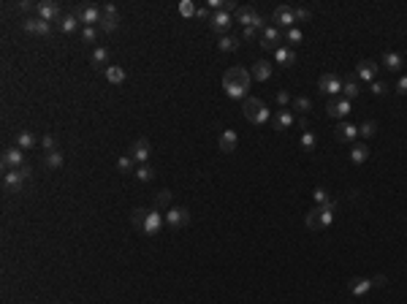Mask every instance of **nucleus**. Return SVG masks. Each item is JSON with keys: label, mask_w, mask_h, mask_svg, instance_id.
<instances>
[{"label": "nucleus", "mask_w": 407, "mask_h": 304, "mask_svg": "<svg viewBox=\"0 0 407 304\" xmlns=\"http://www.w3.org/2000/svg\"><path fill=\"white\" fill-rule=\"evenodd\" d=\"M274 60H277V65H293V63H296V52L288 49V46H277Z\"/></svg>", "instance_id": "nucleus-27"}, {"label": "nucleus", "mask_w": 407, "mask_h": 304, "mask_svg": "<svg viewBox=\"0 0 407 304\" xmlns=\"http://www.w3.org/2000/svg\"><path fill=\"white\" fill-rule=\"evenodd\" d=\"M293 122H296V117H293L290 109H280L277 117H274V130H288Z\"/></svg>", "instance_id": "nucleus-21"}, {"label": "nucleus", "mask_w": 407, "mask_h": 304, "mask_svg": "<svg viewBox=\"0 0 407 304\" xmlns=\"http://www.w3.org/2000/svg\"><path fill=\"white\" fill-rule=\"evenodd\" d=\"M280 27L277 25H272V27H266L263 30V38H261V46L263 49H272V52H277V44H280Z\"/></svg>", "instance_id": "nucleus-18"}, {"label": "nucleus", "mask_w": 407, "mask_h": 304, "mask_svg": "<svg viewBox=\"0 0 407 304\" xmlns=\"http://www.w3.org/2000/svg\"><path fill=\"white\" fill-rule=\"evenodd\" d=\"M196 11L198 8L193 6V0H182V3H179V14L182 16H196Z\"/></svg>", "instance_id": "nucleus-41"}, {"label": "nucleus", "mask_w": 407, "mask_h": 304, "mask_svg": "<svg viewBox=\"0 0 407 304\" xmlns=\"http://www.w3.org/2000/svg\"><path fill=\"white\" fill-rule=\"evenodd\" d=\"M109 49L106 46H98L95 52H92V65H95V71H106L109 68Z\"/></svg>", "instance_id": "nucleus-28"}, {"label": "nucleus", "mask_w": 407, "mask_h": 304, "mask_svg": "<svg viewBox=\"0 0 407 304\" xmlns=\"http://www.w3.org/2000/svg\"><path fill=\"white\" fill-rule=\"evenodd\" d=\"M369 288H372V280H366V277H353L350 280V293H353V296H364Z\"/></svg>", "instance_id": "nucleus-30"}, {"label": "nucleus", "mask_w": 407, "mask_h": 304, "mask_svg": "<svg viewBox=\"0 0 407 304\" xmlns=\"http://www.w3.org/2000/svg\"><path fill=\"white\" fill-rule=\"evenodd\" d=\"M318 90H320V95H331V98H337V95H342V79H339L337 73H323L318 79Z\"/></svg>", "instance_id": "nucleus-5"}, {"label": "nucleus", "mask_w": 407, "mask_h": 304, "mask_svg": "<svg viewBox=\"0 0 407 304\" xmlns=\"http://www.w3.org/2000/svg\"><path fill=\"white\" fill-rule=\"evenodd\" d=\"M30 177V166H22V168H11V171H3V190L8 196H20L22 187H25V179Z\"/></svg>", "instance_id": "nucleus-3"}, {"label": "nucleus", "mask_w": 407, "mask_h": 304, "mask_svg": "<svg viewBox=\"0 0 407 304\" xmlns=\"http://www.w3.org/2000/svg\"><path fill=\"white\" fill-rule=\"evenodd\" d=\"M334 209H337V201H328L326 204H318L312 212H307V228L309 231H320V228H328L331 223H334Z\"/></svg>", "instance_id": "nucleus-2"}, {"label": "nucleus", "mask_w": 407, "mask_h": 304, "mask_svg": "<svg viewBox=\"0 0 407 304\" xmlns=\"http://www.w3.org/2000/svg\"><path fill=\"white\" fill-rule=\"evenodd\" d=\"M236 22L244 25V27H261L263 19L253 6H242V8H236Z\"/></svg>", "instance_id": "nucleus-10"}, {"label": "nucleus", "mask_w": 407, "mask_h": 304, "mask_svg": "<svg viewBox=\"0 0 407 304\" xmlns=\"http://www.w3.org/2000/svg\"><path fill=\"white\" fill-rule=\"evenodd\" d=\"M63 152L60 149H54V152H46V158H44V163H46V168H60L63 166Z\"/></svg>", "instance_id": "nucleus-34"}, {"label": "nucleus", "mask_w": 407, "mask_h": 304, "mask_svg": "<svg viewBox=\"0 0 407 304\" xmlns=\"http://www.w3.org/2000/svg\"><path fill=\"white\" fill-rule=\"evenodd\" d=\"M136 179H139V182H152V179H155V171H152V166L141 163V166L136 168Z\"/></svg>", "instance_id": "nucleus-35"}, {"label": "nucleus", "mask_w": 407, "mask_h": 304, "mask_svg": "<svg viewBox=\"0 0 407 304\" xmlns=\"http://www.w3.org/2000/svg\"><path fill=\"white\" fill-rule=\"evenodd\" d=\"M35 14H38V19H44V22H54L57 19L60 22V6L52 3V0H44V3H35Z\"/></svg>", "instance_id": "nucleus-13"}, {"label": "nucleus", "mask_w": 407, "mask_h": 304, "mask_svg": "<svg viewBox=\"0 0 407 304\" xmlns=\"http://www.w3.org/2000/svg\"><path fill=\"white\" fill-rule=\"evenodd\" d=\"M290 103H293V109H299L301 114H307V111L312 109V101L307 98V95H296V98H293Z\"/></svg>", "instance_id": "nucleus-38"}, {"label": "nucleus", "mask_w": 407, "mask_h": 304, "mask_svg": "<svg viewBox=\"0 0 407 304\" xmlns=\"http://www.w3.org/2000/svg\"><path fill=\"white\" fill-rule=\"evenodd\" d=\"M255 33H258V27H244V38H247V41H253Z\"/></svg>", "instance_id": "nucleus-52"}, {"label": "nucleus", "mask_w": 407, "mask_h": 304, "mask_svg": "<svg viewBox=\"0 0 407 304\" xmlns=\"http://www.w3.org/2000/svg\"><path fill=\"white\" fill-rule=\"evenodd\" d=\"M334 136H337V141H353L358 136V128L350 125V122H339V128H337Z\"/></svg>", "instance_id": "nucleus-22"}, {"label": "nucleus", "mask_w": 407, "mask_h": 304, "mask_svg": "<svg viewBox=\"0 0 407 304\" xmlns=\"http://www.w3.org/2000/svg\"><path fill=\"white\" fill-rule=\"evenodd\" d=\"M315 144H318L315 133H309V130H304V136H301V149H304V152H312V149H315Z\"/></svg>", "instance_id": "nucleus-40"}, {"label": "nucleus", "mask_w": 407, "mask_h": 304, "mask_svg": "<svg viewBox=\"0 0 407 304\" xmlns=\"http://www.w3.org/2000/svg\"><path fill=\"white\" fill-rule=\"evenodd\" d=\"M293 16H296V22H307V19H309V8H293Z\"/></svg>", "instance_id": "nucleus-47"}, {"label": "nucleus", "mask_w": 407, "mask_h": 304, "mask_svg": "<svg viewBox=\"0 0 407 304\" xmlns=\"http://www.w3.org/2000/svg\"><path fill=\"white\" fill-rule=\"evenodd\" d=\"M385 282H388V280L383 277V274H377V277L372 280V285H377V288H383V285H385Z\"/></svg>", "instance_id": "nucleus-53"}, {"label": "nucleus", "mask_w": 407, "mask_h": 304, "mask_svg": "<svg viewBox=\"0 0 407 304\" xmlns=\"http://www.w3.org/2000/svg\"><path fill=\"white\" fill-rule=\"evenodd\" d=\"M253 76L258 82H266L269 76H272V63L269 60H255V65H253Z\"/></svg>", "instance_id": "nucleus-26"}, {"label": "nucleus", "mask_w": 407, "mask_h": 304, "mask_svg": "<svg viewBox=\"0 0 407 304\" xmlns=\"http://www.w3.org/2000/svg\"><path fill=\"white\" fill-rule=\"evenodd\" d=\"M404 63H407V60H404Z\"/></svg>", "instance_id": "nucleus-55"}, {"label": "nucleus", "mask_w": 407, "mask_h": 304, "mask_svg": "<svg viewBox=\"0 0 407 304\" xmlns=\"http://www.w3.org/2000/svg\"><path fill=\"white\" fill-rule=\"evenodd\" d=\"M231 22H234V14H228V11H217V14H212V19H209V27H212L215 33H220V35H228Z\"/></svg>", "instance_id": "nucleus-14"}, {"label": "nucleus", "mask_w": 407, "mask_h": 304, "mask_svg": "<svg viewBox=\"0 0 407 304\" xmlns=\"http://www.w3.org/2000/svg\"><path fill=\"white\" fill-rule=\"evenodd\" d=\"M236 144H239V136H236L234 130H223L220 139H217V147H220V152H234Z\"/></svg>", "instance_id": "nucleus-20"}, {"label": "nucleus", "mask_w": 407, "mask_h": 304, "mask_svg": "<svg viewBox=\"0 0 407 304\" xmlns=\"http://www.w3.org/2000/svg\"><path fill=\"white\" fill-rule=\"evenodd\" d=\"M301 38H304V35H301L299 27H290V30H288V41L290 44H301Z\"/></svg>", "instance_id": "nucleus-46"}, {"label": "nucleus", "mask_w": 407, "mask_h": 304, "mask_svg": "<svg viewBox=\"0 0 407 304\" xmlns=\"http://www.w3.org/2000/svg\"><path fill=\"white\" fill-rule=\"evenodd\" d=\"M163 217H166L168 228H185V225H190V209H185V206H171Z\"/></svg>", "instance_id": "nucleus-8"}, {"label": "nucleus", "mask_w": 407, "mask_h": 304, "mask_svg": "<svg viewBox=\"0 0 407 304\" xmlns=\"http://www.w3.org/2000/svg\"><path fill=\"white\" fill-rule=\"evenodd\" d=\"M366 158H369V149L364 144H353V149H350V160H353L356 166H361Z\"/></svg>", "instance_id": "nucleus-33"}, {"label": "nucleus", "mask_w": 407, "mask_h": 304, "mask_svg": "<svg viewBox=\"0 0 407 304\" xmlns=\"http://www.w3.org/2000/svg\"><path fill=\"white\" fill-rule=\"evenodd\" d=\"M377 71H380V65H377L375 60H361V63H358V68H356V79H361V82H375Z\"/></svg>", "instance_id": "nucleus-17"}, {"label": "nucleus", "mask_w": 407, "mask_h": 304, "mask_svg": "<svg viewBox=\"0 0 407 304\" xmlns=\"http://www.w3.org/2000/svg\"><path fill=\"white\" fill-rule=\"evenodd\" d=\"M14 11H20V14H27V11H35V3H30V0H22V3H16V6H11Z\"/></svg>", "instance_id": "nucleus-43"}, {"label": "nucleus", "mask_w": 407, "mask_h": 304, "mask_svg": "<svg viewBox=\"0 0 407 304\" xmlns=\"http://www.w3.org/2000/svg\"><path fill=\"white\" fill-rule=\"evenodd\" d=\"M242 109H244V117H247L253 125H263V122L272 117L269 109H266V103H263L261 98H247Z\"/></svg>", "instance_id": "nucleus-4"}, {"label": "nucleus", "mask_w": 407, "mask_h": 304, "mask_svg": "<svg viewBox=\"0 0 407 304\" xmlns=\"http://www.w3.org/2000/svg\"><path fill=\"white\" fill-rule=\"evenodd\" d=\"M326 114H328V117H347V114H350V101H345L342 95L331 98L328 106H326Z\"/></svg>", "instance_id": "nucleus-16"}, {"label": "nucleus", "mask_w": 407, "mask_h": 304, "mask_svg": "<svg viewBox=\"0 0 407 304\" xmlns=\"http://www.w3.org/2000/svg\"><path fill=\"white\" fill-rule=\"evenodd\" d=\"M22 30L30 33V35H52V22H44L38 16H25L22 19Z\"/></svg>", "instance_id": "nucleus-7"}, {"label": "nucleus", "mask_w": 407, "mask_h": 304, "mask_svg": "<svg viewBox=\"0 0 407 304\" xmlns=\"http://www.w3.org/2000/svg\"><path fill=\"white\" fill-rule=\"evenodd\" d=\"M196 16H198V19H209V8H198Z\"/></svg>", "instance_id": "nucleus-54"}, {"label": "nucleus", "mask_w": 407, "mask_h": 304, "mask_svg": "<svg viewBox=\"0 0 407 304\" xmlns=\"http://www.w3.org/2000/svg\"><path fill=\"white\" fill-rule=\"evenodd\" d=\"M98 38V33H95V27H82V41H87V44H92Z\"/></svg>", "instance_id": "nucleus-44"}, {"label": "nucleus", "mask_w": 407, "mask_h": 304, "mask_svg": "<svg viewBox=\"0 0 407 304\" xmlns=\"http://www.w3.org/2000/svg\"><path fill=\"white\" fill-rule=\"evenodd\" d=\"M217 46H220V52H234L236 46H239V38H236V35H223Z\"/></svg>", "instance_id": "nucleus-37"}, {"label": "nucleus", "mask_w": 407, "mask_h": 304, "mask_svg": "<svg viewBox=\"0 0 407 304\" xmlns=\"http://www.w3.org/2000/svg\"><path fill=\"white\" fill-rule=\"evenodd\" d=\"M383 65H385L388 71H402L404 57H402V54H396V52H385V54H383Z\"/></svg>", "instance_id": "nucleus-29"}, {"label": "nucleus", "mask_w": 407, "mask_h": 304, "mask_svg": "<svg viewBox=\"0 0 407 304\" xmlns=\"http://www.w3.org/2000/svg\"><path fill=\"white\" fill-rule=\"evenodd\" d=\"M76 16H79V22L84 27H95V25H101V19H103V8L101 6H79Z\"/></svg>", "instance_id": "nucleus-6"}, {"label": "nucleus", "mask_w": 407, "mask_h": 304, "mask_svg": "<svg viewBox=\"0 0 407 304\" xmlns=\"http://www.w3.org/2000/svg\"><path fill=\"white\" fill-rule=\"evenodd\" d=\"M35 144H38L35 133H30V130H16V147H20V149H33Z\"/></svg>", "instance_id": "nucleus-23"}, {"label": "nucleus", "mask_w": 407, "mask_h": 304, "mask_svg": "<svg viewBox=\"0 0 407 304\" xmlns=\"http://www.w3.org/2000/svg\"><path fill=\"white\" fill-rule=\"evenodd\" d=\"M133 166H136L133 155H122V158L117 160V168L122 171V174H128V171H133Z\"/></svg>", "instance_id": "nucleus-39"}, {"label": "nucleus", "mask_w": 407, "mask_h": 304, "mask_svg": "<svg viewBox=\"0 0 407 304\" xmlns=\"http://www.w3.org/2000/svg\"><path fill=\"white\" fill-rule=\"evenodd\" d=\"M101 27H103V33H114L117 27H120V14H117V6H114V3H106V6H103Z\"/></svg>", "instance_id": "nucleus-12"}, {"label": "nucleus", "mask_w": 407, "mask_h": 304, "mask_svg": "<svg viewBox=\"0 0 407 304\" xmlns=\"http://www.w3.org/2000/svg\"><path fill=\"white\" fill-rule=\"evenodd\" d=\"M27 163L25 160V152L20 147H8L3 152V171H11V168H22Z\"/></svg>", "instance_id": "nucleus-11"}, {"label": "nucleus", "mask_w": 407, "mask_h": 304, "mask_svg": "<svg viewBox=\"0 0 407 304\" xmlns=\"http://www.w3.org/2000/svg\"><path fill=\"white\" fill-rule=\"evenodd\" d=\"M103 76H106L111 84H122V82H125V68H120V65H109V68L103 71Z\"/></svg>", "instance_id": "nucleus-32"}, {"label": "nucleus", "mask_w": 407, "mask_h": 304, "mask_svg": "<svg viewBox=\"0 0 407 304\" xmlns=\"http://www.w3.org/2000/svg\"><path fill=\"white\" fill-rule=\"evenodd\" d=\"M396 92L407 95V76H402V79H399V84H396Z\"/></svg>", "instance_id": "nucleus-51"}, {"label": "nucleus", "mask_w": 407, "mask_h": 304, "mask_svg": "<svg viewBox=\"0 0 407 304\" xmlns=\"http://www.w3.org/2000/svg\"><path fill=\"white\" fill-rule=\"evenodd\" d=\"M41 147H44L46 152H54V149H57V141H54V136H44V139H41Z\"/></svg>", "instance_id": "nucleus-45"}, {"label": "nucleus", "mask_w": 407, "mask_h": 304, "mask_svg": "<svg viewBox=\"0 0 407 304\" xmlns=\"http://www.w3.org/2000/svg\"><path fill=\"white\" fill-rule=\"evenodd\" d=\"M130 155H133V160L141 166V163H147L149 160V155H152V144H149L147 139H136L133 141V147H130Z\"/></svg>", "instance_id": "nucleus-15"}, {"label": "nucleus", "mask_w": 407, "mask_h": 304, "mask_svg": "<svg viewBox=\"0 0 407 304\" xmlns=\"http://www.w3.org/2000/svg\"><path fill=\"white\" fill-rule=\"evenodd\" d=\"M358 92H361V87H358V79H356V76H347V79L342 82V98H345V101H353Z\"/></svg>", "instance_id": "nucleus-24"}, {"label": "nucleus", "mask_w": 407, "mask_h": 304, "mask_svg": "<svg viewBox=\"0 0 407 304\" xmlns=\"http://www.w3.org/2000/svg\"><path fill=\"white\" fill-rule=\"evenodd\" d=\"M163 223H166V217L160 215L158 209H149L147 217H144V225H141V234H147V236H158V234H160V228H163Z\"/></svg>", "instance_id": "nucleus-9"}, {"label": "nucleus", "mask_w": 407, "mask_h": 304, "mask_svg": "<svg viewBox=\"0 0 407 304\" xmlns=\"http://www.w3.org/2000/svg\"><path fill=\"white\" fill-rule=\"evenodd\" d=\"M57 25H60V33H76L79 30V16L76 14H63Z\"/></svg>", "instance_id": "nucleus-25"}, {"label": "nucleus", "mask_w": 407, "mask_h": 304, "mask_svg": "<svg viewBox=\"0 0 407 304\" xmlns=\"http://www.w3.org/2000/svg\"><path fill=\"white\" fill-rule=\"evenodd\" d=\"M277 103H280V106H288V103H290V95H288L285 90H280V92H277Z\"/></svg>", "instance_id": "nucleus-50"}, {"label": "nucleus", "mask_w": 407, "mask_h": 304, "mask_svg": "<svg viewBox=\"0 0 407 304\" xmlns=\"http://www.w3.org/2000/svg\"><path fill=\"white\" fill-rule=\"evenodd\" d=\"M312 196H315L318 204H326V201H328V193H326L323 187H315V193H312Z\"/></svg>", "instance_id": "nucleus-48"}, {"label": "nucleus", "mask_w": 407, "mask_h": 304, "mask_svg": "<svg viewBox=\"0 0 407 304\" xmlns=\"http://www.w3.org/2000/svg\"><path fill=\"white\" fill-rule=\"evenodd\" d=\"M250 82H253V73L239 68V65H234L223 73V87H225V95L228 98H244L250 90Z\"/></svg>", "instance_id": "nucleus-1"}, {"label": "nucleus", "mask_w": 407, "mask_h": 304, "mask_svg": "<svg viewBox=\"0 0 407 304\" xmlns=\"http://www.w3.org/2000/svg\"><path fill=\"white\" fill-rule=\"evenodd\" d=\"M372 92H375V95H385V92H388V87H385L383 82H372Z\"/></svg>", "instance_id": "nucleus-49"}, {"label": "nucleus", "mask_w": 407, "mask_h": 304, "mask_svg": "<svg viewBox=\"0 0 407 304\" xmlns=\"http://www.w3.org/2000/svg\"><path fill=\"white\" fill-rule=\"evenodd\" d=\"M274 22H277V27H293V22H296V16H293V8L280 6L277 11H274Z\"/></svg>", "instance_id": "nucleus-19"}, {"label": "nucleus", "mask_w": 407, "mask_h": 304, "mask_svg": "<svg viewBox=\"0 0 407 304\" xmlns=\"http://www.w3.org/2000/svg\"><path fill=\"white\" fill-rule=\"evenodd\" d=\"M375 133H377V122H375V120H366V122H361V125H358V136L372 139Z\"/></svg>", "instance_id": "nucleus-36"}, {"label": "nucleus", "mask_w": 407, "mask_h": 304, "mask_svg": "<svg viewBox=\"0 0 407 304\" xmlns=\"http://www.w3.org/2000/svg\"><path fill=\"white\" fill-rule=\"evenodd\" d=\"M144 217H147V209H133V215H130V220H133V225L141 231V225H144Z\"/></svg>", "instance_id": "nucleus-42"}, {"label": "nucleus", "mask_w": 407, "mask_h": 304, "mask_svg": "<svg viewBox=\"0 0 407 304\" xmlns=\"http://www.w3.org/2000/svg\"><path fill=\"white\" fill-rule=\"evenodd\" d=\"M171 201H174L171 190H160V193L155 196V209L158 212H168V209H171Z\"/></svg>", "instance_id": "nucleus-31"}]
</instances>
